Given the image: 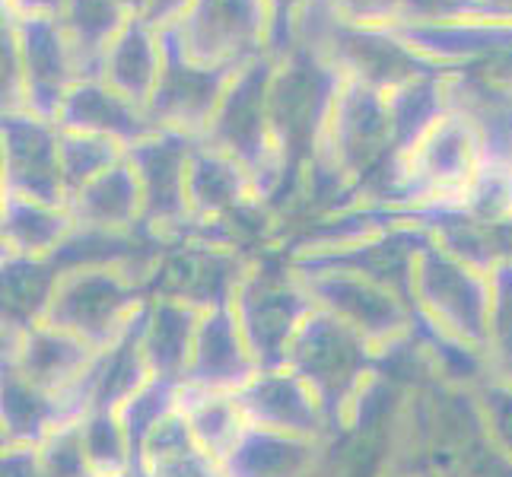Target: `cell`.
Masks as SVG:
<instances>
[{
    "instance_id": "1",
    "label": "cell",
    "mask_w": 512,
    "mask_h": 477,
    "mask_svg": "<svg viewBox=\"0 0 512 477\" xmlns=\"http://www.w3.org/2000/svg\"><path fill=\"white\" fill-rule=\"evenodd\" d=\"M341 83L344 77L338 70L303 45H293L287 55L274 58L268 109L277 153L284 156L290 172V204L296 198L299 179H303L315 150H319V140L331 118L334 99L341 93Z\"/></svg>"
},
{
    "instance_id": "2",
    "label": "cell",
    "mask_w": 512,
    "mask_h": 477,
    "mask_svg": "<svg viewBox=\"0 0 512 477\" xmlns=\"http://www.w3.org/2000/svg\"><path fill=\"white\" fill-rule=\"evenodd\" d=\"M287 369L303 379L341 433L350 404L376 373V347L360 331L315 306L287 350Z\"/></svg>"
},
{
    "instance_id": "3",
    "label": "cell",
    "mask_w": 512,
    "mask_h": 477,
    "mask_svg": "<svg viewBox=\"0 0 512 477\" xmlns=\"http://www.w3.org/2000/svg\"><path fill=\"white\" fill-rule=\"evenodd\" d=\"M312 309V296L299 284L284 252L274 249L252 258L233 296V315L258 369H277L287 363V350Z\"/></svg>"
},
{
    "instance_id": "4",
    "label": "cell",
    "mask_w": 512,
    "mask_h": 477,
    "mask_svg": "<svg viewBox=\"0 0 512 477\" xmlns=\"http://www.w3.org/2000/svg\"><path fill=\"white\" fill-rule=\"evenodd\" d=\"M163 35L191 64L242 70L271 55L274 16L268 0H191Z\"/></svg>"
},
{
    "instance_id": "5",
    "label": "cell",
    "mask_w": 512,
    "mask_h": 477,
    "mask_svg": "<svg viewBox=\"0 0 512 477\" xmlns=\"http://www.w3.org/2000/svg\"><path fill=\"white\" fill-rule=\"evenodd\" d=\"M147 299V280L128 268H77L61 274L45 322L102 350L134 322Z\"/></svg>"
},
{
    "instance_id": "6",
    "label": "cell",
    "mask_w": 512,
    "mask_h": 477,
    "mask_svg": "<svg viewBox=\"0 0 512 477\" xmlns=\"http://www.w3.org/2000/svg\"><path fill=\"white\" fill-rule=\"evenodd\" d=\"M414 312L452 338L484 350L487 312H490V274L458 261L430 242L417 258L414 274Z\"/></svg>"
},
{
    "instance_id": "7",
    "label": "cell",
    "mask_w": 512,
    "mask_h": 477,
    "mask_svg": "<svg viewBox=\"0 0 512 477\" xmlns=\"http://www.w3.org/2000/svg\"><path fill=\"white\" fill-rule=\"evenodd\" d=\"M198 140L175 131H156L128 150V163L137 172L144 194V220L140 233L172 245L191 229L188 210V159Z\"/></svg>"
},
{
    "instance_id": "8",
    "label": "cell",
    "mask_w": 512,
    "mask_h": 477,
    "mask_svg": "<svg viewBox=\"0 0 512 477\" xmlns=\"http://www.w3.org/2000/svg\"><path fill=\"white\" fill-rule=\"evenodd\" d=\"M252 258L242 249L204 239H179L166 245L150 277V296H169L179 303L214 312L233 306V296L249 271Z\"/></svg>"
},
{
    "instance_id": "9",
    "label": "cell",
    "mask_w": 512,
    "mask_h": 477,
    "mask_svg": "<svg viewBox=\"0 0 512 477\" xmlns=\"http://www.w3.org/2000/svg\"><path fill=\"white\" fill-rule=\"evenodd\" d=\"M433 242V233L420 223H395L376 236L357 242L331 245V249H309L287 255L293 268H334L360 274L373 284L392 290L404 303L414 306V274L420 252Z\"/></svg>"
},
{
    "instance_id": "10",
    "label": "cell",
    "mask_w": 512,
    "mask_h": 477,
    "mask_svg": "<svg viewBox=\"0 0 512 477\" xmlns=\"http://www.w3.org/2000/svg\"><path fill=\"white\" fill-rule=\"evenodd\" d=\"M309 51L322 55L344 80L363 83L379 93H392L398 86L430 74H449V70L430 64L414 48L404 45L395 29H366L341 20Z\"/></svg>"
},
{
    "instance_id": "11",
    "label": "cell",
    "mask_w": 512,
    "mask_h": 477,
    "mask_svg": "<svg viewBox=\"0 0 512 477\" xmlns=\"http://www.w3.org/2000/svg\"><path fill=\"white\" fill-rule=\"evenodd\" d=\"M293 274L306 287L315 306L350 325L353 331H360L373 347H382L411 331L414 306H408L392 290L373 284V280L334 268H293Z\"/></svg>"
},
{
    "instance_id": "12",
    "label": "cell",
    "mask_w": 512,
    "mask_h": 477,
    "mask_svg": "<svg viewBox=\"0 0 512 477\" xmlns=\"http://www.w3.org/2000/svg\"><path fill=\"white\" fill-rule=\"evenodd\" d=\"M4 20H10L16 32V45H20L26 77V112L58 125V112L67 93L83 80L74 48H70L61 29V20L58 16H16L10 10H4Z\"/></svg>"
},
{
    "instance_id": "13",
    "label": "cell",
    "mask_w": 512,
    "mask_h": 477,
    "mask_svg": "<svg viewBox=\"0 0 512 477\" xmlns=\"http://www.w3.org/2000/svg\"><path fill=\"white\" fill-rule=\"evenodd\" d=\"M4 194L51 207H67L61 172V128L39 115H4Z\"/></svg>"
},
{
    "instance_id": "14",
    "label": "cell",
    "mask_w": 512,
    "mask_h": 477,
    "mask_svg": "<svg viewBox=\"0 0 512 477\" xmlns=\"http://www.w3.org/2000/svg\"><path fill=\"white\" fill-rule=\"evenodd\" d=\"M163 48H166L163 77L153 90L147 115L160 131H175L191 140H204L236 70H210L201 64H191L166 35H163Z\"/></svg>"
},
{
    "instance_id": "15",
    "label": "cell",
    "mask_w": 512,
    "mask_h": 477,
    "mask_svg": "<svg viewBox=\"0 0 512 477\" xmlns=\"http://www.w3.org/2000/svg\"><path fill=\"white\" fill-rule=\"evenodd\" d=\"M233 395L245 420H249V427L287 433V436L325 439V443H334L341 436L334 430L328 411L315 398L312 388L287 366L258 369Z\"/></svg>"
},
{
    "instance_id": "16",
    "label": "cell",
    "mask_w": 512,
    "mask_h": 477,
    "mask_svg": "<svg viewBox=\"0 0 512 477\" xmlns=\"http://www.w3.org/2000/svg\"><path fill=\"white\" fill-rule=\"evenodd\" d=\"M140 328H144V309L134 315V322L109 347L93 353L83 379L64 395L77 417L90 411H118L134 392H140L153 379L144 357V344H140Z\"/></svg>"
},
{
    "instance_id": "17",
    "label": "cell",
    "mask_w": 512,
    "mask_h": 477,
    "mask_svg": "<svg viewBox=\"0 0 512 477\" xmlns=\"http://www.w3.org/2000/svg\"><path fill=\"white\" fill-rule=\"evenodd\" d=\"M93 353L96 350L80 341L77 334L39 322L20 334H4L0 366L16 369L26 382L42 388V392L67 395L83 379Z\"/></svg>"
},
{
    "instance_id": "18",
    "label": "cell",
    "mask_w": 512,
    "mask_h": 477,
    "mask_svg": "<svg viewBox=\"0 0 512 477\" xmlns=\"http://www.w3.org/2000/svg\"><path fill=\"white\" fill-rule=\"evenodd\" d=\"M252 175L239 159L207 144H194L188 159V210L191 223H226L258 210Z\"/></svg>"
},
{
    "instance_id": "19",
    "label": "cell",
    "mask_w": 512,
    "mask_h": 477,
    "mask_svg": "<svg viewBox=\"0 0 512 477\" xmlns=\"http://www.w3.org/2000/svg\"><path fill=\"white\" fill-rule=\"evenodd\" d=\"M258 373L245 334L233 315V306H223L201 315L198 338H194L185 385L204 392H239Z\"/></svg>"
},
{
    "instance_id": "20",
    "label": "cell",
    "mask_w": 512,
    "mask_h": 477,
    "mask_svg": "<svg viewBox=\"0 0 512 477\" xmlns=\"http://www.w3.org/2000/svg\"><path fill=\"white\" fill-rule=\"evenodd\" d=\"M58 128L115 140V144H121L125 150H131L140 140H147L160 131L140 105L115 93L112 86L102 83L99 77H83L74 90L67 93L58 112Z\"/></svg>"
},
{
    "instance_id": "21",
    "label": "cell",
    "mask_w": 512,
    "mask_h": 477,
    "mask_svg": "<svg viewBox=\"0 0 512 477\" xmlns=\"http://www.w3.org/2000/svg\"><path fill=\"white\" fill-rule=\"evenodd\" d=\"M328 452L325 439L249 427L220 465L226 477H328Z\"/></svg>"
},
{
    "instance_id": "22",
    "label": "cell",
    "mask_w": 512,
    "mask_h": 477,
    "mask_svg": "<svg viewBox=\"0 0 512 477\" xmlns=\"http://www.w3.org/2000/svg\"><path fill=\"white\" fill-rule=\"evenodd\" d=\"M163 64H166L163 32L150 26L147 20H140V16H131L125 29L115 35L109 51H105L99 80L109 83L115 93H121L147 112L156 83L163 77Z\"/></svg>"
},
{
    "instance_id": "23",
    "label": "cell",
    "mask_w": 512,
    "mask_h": 477,
    "mask_svg": "<svg viewBox=\"0 0 512 477\" xmlns=\"http://www.w3.org/2000/svg\"><path fill=\"white\" fill-rule=\"evenodd\" d=\"M0 376H4L0 382L4 449H39L58 427L80 420L64 395L42 392L10 366H0Z\"/></svg>"
},
{
    "instance_id": "24",
    "label": "cell",
    "mask_w": 512,
    "mask_h": 477,
    "mask_svg": "<svg viewBox=\"0 0 512 477\" xmlns=\"http://www.w3.org/2000/svg\"><path fill=\"white\" fill-rule=\"evenodd\" d=\"M67 210L77 226L105 233H134L144 220V194L128 156L109 172L96 175L67 198Z\"/></svg>"
},
{
    "instance_id": "25",
    "label": "cell",
    "mask_w": 512,
    "mask_h": 477,
    "mask_svg": "<svg viewBox=\"0 0 512 477\" xmlns=\"http://www.w3.org/2000/svg\"><path fill=\"white\" fill-rule=\"evenodd\" d=\"M201 315L204 312L179 303V299H169V296L147 299L140 344H144L147 366L156 379L185 382Z\"/></svg>"
},
{
    "instance_id": "26",
    "label": "cell",
    "mask_w": 512,
    "mask_h": 477,
    "mask_svg": "<svg viewBox=\"0 0 512 477\" xmlns=\"http://www.w3.org/2000/svg\"><path fill=\"white\" fill-rule=\"evenodd\" d=\"M0 223H4V255L16 258H51L77 226L67 207L13 198V194H4Z\"/></svg>"
},
{
    "instance_id": "27",
    "label": "cell",
    "mask_w": 512,
    "mask_h": 477,
    "mask_svg": "<svg viewBox=\"0 0 512 477\" xmlns=\"http://www.w3.org/2000/svg\"><path fill=\"white\" fill-rule=\"evenodd\" d=\"M4 334H20L45 322L51 296L61 280L58 264L51 258H16L4 255Z\"/></svg>"
},
{
    "instance_id": "28",
    "label": "cell",
    "mask_w": 512,
    "mask_h": 477,
    "mask_svg": "<svg viewBox=\"0 0 512 477\" xmlns=\"http://www.w3.org/2000/svg\"><path fill=\"white\" fill-rule=\"evenodd\" d=\"M83 77H99V67L115 35L131 20L121 0H64L58 13Z\"/></svg>"
},
{
    "instance_id": "29",
    "label": "cell",
    "mask_w": 512,
    "mask_h": 477,
    "mask_svg": "<svg viewBox=\"0 0 512 477\" xmlns=\"http://www.w3.org/2000/svg\"><path fill=\"white\" fill-rule=\"evenodd\" d=\"M179 414L185 417L188 430L207 455L217 462L236 449L242 433L249 430L239 401L233 392H204V388L185 385L179 388Z\"/></svg>"
},
{
    "instance_id": "30",
    "label": "cell",
    "mask_w": 512,
    "mask_h": 477,
    "mask_svg": "<svg viewBox=\"0 0 512 477\" xmlns=\"http://www.w3.org/2000/svg\"><path fill=\"white\" fill-rule=\"evenodd\" d=\"M140 477H226L223 465L207 455L175 411L150 433L140 452Z\"/></svg>"
},
{
    "instance_id": "31",
    "label": "cell",
    "mask_w": 512,
    "mask_h": 477,
    "mask_svg": "<svg viewBox=\"0 0 512 477\" xmlns=\"http://www.w3.org/2000/svg\"><path fill=\"white\" fill-rule=\"evenodd\" d=\"M385 99H388V118H392L395 156L411 150L423 134L449 115L446 74L411 80L398 86V90L385 93Z\"/></svg>"
},
{
    "instance_id": "32",
    "label": "cell",
    "mask_w": 512,
    "mask_h": 477,
    "mask_svg": "<svg viewBox=\"0 0 512 477\" xmlns=\"http://www.w3.org/2000/svg\"><path fill=\"white\" fill-rule=\"evenodd\" d=\"M179 388L182 382H166V379H150L140 392H134L125 404L118 408V420L128 433L131 455H134V474L140 477V452L150 433L160 427V423L179 411Z\"/></svg>"
},
{
    "instance_id": "33",
    "label": "cell",
    "mask_w": 512,
    "mask_h": 477,
    "mask_svg": "<svg viewBox=\"0 0 512 477\" xmlns=\"http://www.w3.org/2000/svg\"><path fill=\"white\" fill-rule=\"evenodd\" d=\"M484 360L490 369V379L512 385V261L490 271Z\"/></svg>"
},
{
    "instance_id": "34",
    "label": "cell",
    "mask_w": 512,
    "mask_h": 477,
    "mask_svg": "<svg viewBox=\"0 0 512 477\" xmlns=\"http://www.w3.org/2000/svg\"><path fill=\"white\" fill-rule=\"evenodd\" d=\"M80 427L96 477H137L131 443L118 420V411H90L80 417Z\"/></svg>"
},
{
    "instance_id": "35",
    "label": "cell",
    "mask_w": 512,
    "mask_h": 477,
    "mask_svg": "<svg viewBox=\"0 0 512 477\" xmlns=\"http://www.w3.org/2000/svg\"><path fill=\"white\" fill-rule=\"evenodd\" d=\"M128 156V150L96 134L80 131H61V172L67 185V198L86 182H93L96 175L109 172Z\"/></svg>"
},
{
    "instance_id": "36",
    "label": "cell",
    "mask_w": 512,
    "mask_h": 477,
    "mask_svg": "<svg viewBox=\"0 0 512 477\" xmlns=\"http://www.w3.org/2000/svg\"><path fill=\"white\" fill-rule=\"evenodd\" d=\"M458 214L481 223L512 220V163L484 159L462 201H458Z\"/></svg>"
},
{
    "instance_id": "37",
    "label": "cell",
    "mask_w": 512,
    "mask_h": 477,
    "mask_svg": "<svg viewBox=\"0 0 512 477\" xmlns=\"http://www.w3.org/2000/svg\"><path fill=\"white\" fill-rule=\"evenodd\" d=\"M39 462L48 477H96V468L86 455L80 420H70L58 427L39 446Z\"/></svg>"
},
{
    "instance_id": "38",
    "label": "cell",
    "mask_w": 512,
    "mask_h": 477,
    "mask_svg": "<svg viewBox=\"0 0 512 477\" xmlns=\"http://www.w3.org/2000/svg\"><path fill=\"white\" fill-rule=\"evenodd\" d=\"M474 398L481 404L487 436L506 455H512V385L497 382V379H484L478 388H474Z\"/></svg>"
},
{
    "instance_id": "39",
    "label": "cell",
    "mask_w": 512,
    "mask_h": 477,
    "mask_svg": "<svg viewBox=\"0 0 512 477\" xmlns=\"http://www.w3.org/2000/svg\"><path fill=\"white\" fill-rule=\"evenodd\" d=\"M481 16V0H401L398 26H439Z\"/></svg>"
},
{
    "instance_id": "40",
    "label": "cell",
    "mask_w": 512,
    "mask_h": 477,
    "mask_svg": "<svg viewBox=\"0 0 512 477\" xmlns=\"http://www.w3.org/2000/svg\"><path fill=\"white\" fill-rule=\"evenodd\" d=\"M341 23L366 29H392L401 20V0H328Z\"/></svg>"
},
{
    "instance_id": "41",
    "label": "cell",
    "mask_w": 512,
    "mask_h": 477,
    "mask_svg": "<svg viewBox=\"0 0 512 477\" xmlns=\"http://www.w3.org/2000/svg\"><path fill=\"white\" fill-rule=\"evenodd\" d=\"M4 115L26 112V77H23V58L16 45V32L10 20H4Z\"/></svg>"
},
{
    "instance_id": "42",
    "label": "cell",
    "mask_w": 512,
    "mask_h": 477,
    "mask_svg": "<svg viewBox=\"0 0 512 477\" xmlns=\"http://www.w3.org/2000/svg\"><path fill=\"white\" fill-rule=\"evenodd\" d=\"M4 477H48L39 449H4Z\"/></svg>"
},
{
    "instance_id": "43",
    "label": "cell",
    "mask_w": 512,
    "mask_h": 477,
    "mask_svg": "<svg viewBox=\"0 0 512 477\" xmlns=\"http://www.w3.org/2000/svg\"><path fill=\"white\" fill-rule=\"evenodd\" d=\"M188 7H191V0H150V7H147L144 16H140V20H147L156 29H166V26H172L175 20H179Z\"/></svg>"
},
{
    "instance_id": "44",
    "label": "cell",
    "mask_w": 512,
    "mask_h": 477,
    "mask_svg": "<svg viewBox=\"0 0 512 477\" xmlns=\"http://www.w3.org/2000/svg\"><path fill=\"white\" fill-rule=\"evenodd\" d=\"M64 0H4V10L16 16H58Z\"/></svg>"
}]
</instances>
